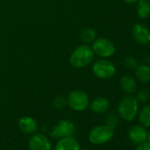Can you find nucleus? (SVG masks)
Instances as JSON below:
<instances>
[{"mask_svg": "<svg viewBox=\"0 0 150 150\" xmlns=\"http://www.w3.org/2000/svg\"><path fill=\"white\" fill-rule=\"evenodd\" d=\"M120 87L124 92L130 95L135 92L137 88V83L132 77L129 75H125L120 79Z\"/></svg>", "mask_w": 150, "mask_h": 150, "instance_id": "obj_15", "label": "nucleus"}, {"mask_svg": "<svg viewBox=\"0 0 150 150\" xmlns=\"http://www.w3.org/2000/svg\"><path fill=\"white\" fill-rule=\"evenodd\" d=\"M90 108L96 114H103L110 108V103L107 98L103 96L96 97L90 103Z\"/></svg>", "mask_w": 150, "mask_h": 150, "instance_id": "obj_13", "label": "nucleus"}, {"mask_svg": "<svg viewBox=\"0 0 150 150\" xmlns=\"http://www.w3.org/2000/svg\"><path fill=\"white\" fill-rule=\"evenodd\" d=\"M55 150H81V147L78 140L72 136L59 139L56 144Z\"/></svg>", "mask_w": 150, "mask_h": 150, "instance_id": "obj_11", "label": "nucleus"}, {"mask_svg": "<svg viewBox=\"0 0 150 150\" xmlns=\"http://www.w3.org/2000/svg\"><path fill=\"white\" fill-rule=\"evenodd\" d=\"M139 111V102L136 97L128 95L121 99L117 106V112L119 117L125 121L133 120Z\"/></svg>", "mask_w": 150, "mask_h": 150, "instance_id": "obj_2", "label": "nucleus"}, {"mask_svg": "<svg viewBox=\"0 0 150 150\" xmlns=\"http://www.w3.org/2000/svg\"><path fill=\"white\" fill-rule=\"evenodd\" d=\"M137 14L140 19H146L150 16V1L139 0L137 2Z\"/></svg>", "mask_w": 150, "mask_h": 150, "instance_id": "obj_16", "label": "nucleus"}, {"mask_svg": "<svg viewBox=\"0 0 150 150\" xmlns=\"http://www.w3.org/2000/svg\"><path fill=\"white\" fill-rule=\"evenodd\" d=\"M118 122H119L118 117L115 113H110L105 117V124L104 125H107L108 127H110V129L114 130L117 126Z\"/></svg>", "mask_w": 150, "mask_h": 150, "instance_id": "obj_19", "label": "nucleus"}, {"mask_svg": "<svg viewBox=\"0 0 150 150\" xmlns=\"http://www.w3.org/2000/svg\"><path fill=\"white\" fill-rule=\"evenodd\" d=\"M139 120L144 127H150V104L141 109L139 113Z\"/></svg>", "mask_w": 150, "mask_h": 150, "instance_id": "obj_18", "label": "nucleus"}, {"mask_svg": "<svg viewBox=\"0 0 150 150\" xmlns=\"http://www.w3.org/2000/svg\"><path fill=\"white\" fill-rule=\"evenodd\" d=\"M67 105L75 111H83L89 105V97L82 90H72L66 97Z\"/></svg>", "mask_w": 150, "mask_h": 150, "instance_id": "obj_4", "label": "nucleus"}, {"mask_svg": "<svg viewBox=\"0 0 150 150\" xmlns=\"http://www.w3.org/2000/svg\"><path fill=\"white\" fill-rule=\"evenodd\" d=\"M128 137L130 140L134 144H140L146 140L147 132L143 126L140 125H134L132 126L128 131Z\"/></svg>", "mask_w": 150, "mask_h": 150, "instance_id": "obj_10", "label": "nucleus"}, {"mask_svg": "<svg viewBox=\"0 0 150 150\" xmlns=\"http://www.w3.org/2000/svg\"><path fill=\"white\" fill-rule=\"evenodd\" d=\"M132 35L134 38V40L141 44L146 45L150 43V32L146 27L141 24H136L132 28Z\"/></svg>", "mask_w": 150, "mask_h": 150, "instance_id": "obj_9", "label": "nucleus"}, {"mask_svg": "<svg viewBox=\"0 0 150 150\" xmlns=\"http://www.w3.org/2000/svg\"><path fill=\"white\" fill-rule=\"evenodd\" d=\"M135 76L141 83L150 82V65L147 64H138L135 69Z\"/></svg>", "mask_w": 150, "mask_h": 150, "instance_id": "obj_14", "label": "nucleus"}, {"mask_svg": "<svg viewBox=\"0 0 150 150\" xmlns=\"http://www.w3.org/2000/svg\"><path fill=\"white\" fill-rule=\"evenodd\" d=\"M18 125L20 130L26 134H33L37 130V123L35 119L31 117H22L19 120Z\"/></svg>", "mask_w": 150, "mask_h": 150, "instance_id": "obj_12", "label": "nucleus"}, {"mask_svg": "<svg viewBox=\"0 0 150 150\" xmlns=\"http://www.w3.org/2000/svg\"><path fill=\"white\" fill-rule=\"evenodd\" d=\"M114 136V130L105 125L95 126L88 134V139L92 144L102 145L109 142Z\"/></svg>", "mask_w": 150, "mask_h": 150, "instance_id": "obj_5", "label": "nucleus"}, {"mask_svg": "<svg viewBox=\"0 0 150 150\" xmlns=\"http://www.w3.org/2000/svg\"><path fill=\"white\" fill-rule=\"evenodd\" d=\"M123 1L127 4H134V3H137L139 0H123Z\"/></svg>", "mask_w": 150, "mask_h": 150, "instance_id": "obj_24", "label": "nucleus"}, {"mask_svg": "<svg viewBox=\"0 0 150 150\" xmlns=\"http://www.w3.org/2000/svg\"><path fill=\"white\" fill-rule=\"evenodd\" d=\"M124 64H125V66H126L129 69H136V67L138 66V61L134 57L129 56L125 58Z\"/></svg>", "mask_w": 150, "mask_h": 150, "instance_id": "obj_22", "label": "nucleus"}, {"mask_svg": "<svg viewBox=\"0 0 150 150\" xmlns=\"http://www.w3.org/2000/svg\"><path fill=\"white\" fill-rule=\"evenodd\" d=\"M95 57V53L88 44H81L75 48L69 57V62L75 68H84L89 65Z\"/></svg>", "mask_w": 150, "mask_h": 150, "instance_id": "obj_1", "label": "nucleus"}, {"mask_svg": "<svg viewBox=\"0 0 150 150\" xmlns=\"http://www.w3.org/2000/svg\"><path fill=\"white\" fill-rule=\"evenodd\" d=\"M53 107L56 109V110H62L64 107H65V105H67V101H66V98L64 97V96H57L54 101H53Z\"/></svg>", "mask_w": 150, "mask_h": 150, "instance_id": "obj_21", "label": "nucleus"}, {"mask_svg": "<svg viewBox=\"0 0 150 150\" xmlns=\"http://www.w3.org/2000/svg\"><path fill=\"white\" fill-rule=\"evenodd\" d=\"M146 139H147V142L150 143V131L147 132V137H146Z\"/></svg>", "mask_w": 150, "mask_h": 150, "instance_id": "obj_25", "label": "nucleus"}, {"mask_svg": "<svg viewBox=\"0 0 150 150\" xmlns=\"http://www.w3.org/2000/svg\"><path fill=\"white\" fill-rule=\"evenodd\" d=\"M92 50L96 55L102 58H108L115 53V45L113 42L104 37L96 39L92 42Z\"/></svg>", "mask_w": 150, "mask_h": 150, "instance_id": "obj_7", "label": "nucleus"}, {"mask_svg": "<svg viewBox=\"0 0 150 150\" xmlns=\"http://www.w3.org/2000/svg\"><path fill=\"white\" fill-rule=\"evenodd\" d=\"M135 97L139 103H146L150 98V93L146 89H140V90H139V92L137 93V96Z\"/></svg>", "mask_w": 150, "mask_h": 150, "instance_id": "obj_20", "label": "nucleus"}, {"mask_svg": "<svg viewBox=\"0 0 150 150\" xmlns=\"http://www.w3.org/2000/svg\"><path fill=\"white\" fill-rule=\"evenodd\" d=\"M135 150H150V143L149 142H143L138 145Z\"/></svg>", "mask_w": 150, "mask_h": 150, "instance_id": "obj_23", "label": "nucleus"}, {"mask_svg": "<svg viewBox=\"0 0 150 150\" xmlns=\"http://www.w3.org/2000/svg\"><path fill=\"white\" fill-rule=\"evenodd\" d=\"M81 150H88V149H81Z\"/></svg>", "mask_w": 150, "mask_h": 150, "instance_id": "obj_26", "label": "nucleus"}, {"mask_svg": "<svg viewBox=\"0 0 150 150\" xmlns=\"http://www.w3.org/2000/svg\"><path fill=\"white\" fill-rule=\"evenodd\" d=\"M81 39L84 44L92 43L96 39V32L92 28H85L81 32Z\"/></svg>", "mask_w": 150, "mask_h": 150, "instance_id": "obj_17", "label": "nucleus"}, {"mask_svg": "<svg viewBox=\"0 0 150 150\" xmlns=\"http://www.w3.org/2000/svg\"><path fill=\"white\" fill-rule=\"evenodd\" d=\"M93 73L100 80H109L114 76L116 67L107 58H100L93 64Z\"/></svg>", "mask_w": 150, "mask_h": 150, "instance_id": "obj_3", "label": "nucleus"}, {"mask_svg": "<svg viewBox=\"0 0 150 150\" xmlns=\"http://www.w3.org/2000/svg\"><path fill=\"white\" fill-rule=\"evenodd\" d=\"M28 146L30 150H50L51 143L47 136L37 133L29 139Z\"/></svg>", "mask_w": 150, "mask_h": 150, "instance_id": "obj_8", "label": "nucleus"}, {"mask_svg": "<svg viewBox=\"0 0 150 150\" xmlns=\"http://www.w3.org/2000/svg\"><path fill=\"white\" fill-rule=\"evenodd\" d=\"M76 132V126L73 122L68 119H62L56 124L50 131V136L59 139L64 137H72Z\"/></svg>", "mask_w": 150, "mask_h": 150, "instance_id": "obj_6", "label": "nucleus"}]
</instances>
